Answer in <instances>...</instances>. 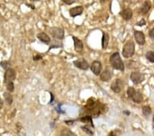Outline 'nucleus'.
I'll return each instance as SVG.
<instances>
[{
	"instance_id": "nucleus-13",
	"label": "nucleus",
	"mask_w": 154,
	"mask_h": 136,
	"mask_svg": "<svg viewBox=\"0 0 154 136\" xmlns=\"http://www.w3.org/2000/svg\"><path fill=\"white\" fill-rule=\"evenodd\" d=\"M37 38L39 41L41 42L45 43V44L49 45L51 42V39L45 32H40L37 34Z\"/></svg>"
},
{
	"instance_id": "nucleus-16",
	"label": "nucleus",
	"mask_w": 154,
	"mask_h": 136,
	"mask_svg": "<svg viewBox=\"0 0 154 136\" xmlns=\"http://www.w3.org/2000/svg\"><path fill=\"white\" fill-rule=\"evenodd\" d=\"M109 40H110L109 34L106 32H103L102 39H101V45H102L103 49L107 48L108 43H109Z\"/></svg>"
},
{
	"instance_id": "nucleus-28",
	"label": "nucleus",
	"mask_w": 154,
	"mask_h": 136,
	"mask_svg": "<svg viewBox=\"0 0 154 136\" xmlns=\"http://www.w3.org/2000/svg\"><path fill=\"white\" fill-rule=\"evenodd\" d=\"M62 1L64 3H66V4L71 5V4H73V3H74L75 2H76V0H62Z\"/></svg>"
},
{
	"instance_id": "nucleus-27",
	"label": "nucleus",
	"mask_w": 154,
	"mask_h": 136,
	"mask_svg": "<svg viewBox=\"0 0 154 136\" xmlns=\"http://www.w3.org/2000/svg\"><path fill=\"white\" fill-rule=\"evenodd\" d=\"M62 135H75V134L72 133L69 129H64L61 132Z\"/></svg>"
},
{
	"instance_id": "nucleus-25",
	"label": "nucleus",
	"mask_w": 154,
	"mask_h": 136,
	"mask_svg": "<svg viewBox=\"0 0 154 136\" xmlns=\"http://www.w3.org/2000/svg\"><path fill=\"white\" fill-rule=\"evenodd\" d=\"M81 129L84 131L86 133L88 134V135H92L94 134V132L92 131V130H90V129H89L87 126H82V127H81Z\"/></svg>"
},
{
	"instance_id": "nucleus-12",
	"label": "nucleus",
	"mask_w": 154,
	"mask_h": 136,
	"mask_svg": "<svg viewBox=\"0 0 154 136\" xmlns=\"http://www.w3.org/2000/svg\"><path fill=\"white\" fill-rule=\"evenodd\" d=\"M134 37L136 42L139 43V45H144L145 43V34L143 32H141V31H134Z\"/></svg>"
},
{
	"instance_id": "nucleus-8",
	"label": "nucleus",
	"mask_w": 154,
	"mask_h": 136,
	"mask_svg": "<svg viewBox=\"0 0 154 136\" xmlns=\"http://www.w3.org/2000/svg\"><path fill=\"white\" fill-rule=\"evenodd\" d=\"M112 69L109 67H106V69L103 71V72L100 75V79L104 82H108L112 77Z\"/></svg>"
},
{
	"instance_id": "nucleus-39",
	"label": "nucleus",
	"mask_w": 154,
	"mask_h": 136,
	"mask_svg": "<svg viewBox=\"0 0 154 136\" xmlns=\"http://www.w3.org/2000/svg\"><path fill=\"white\" fill-rule=\"evenodd\" d=\"M18 1H25V0H18Z\"/></svg>"
},
{
	"instance_id": "nucleus-21",
	"label": "nucleus",
	"mask_w": 154,
	"mask_h": 136,
	"mask_svg": "<svg viewBox=\"0 0 154 136\" xmlns=\"http://www.w3.org/2000/svg\"><path fill=\"white\" fill-rule=\"evenodd\" d=\"M146 58L151 63H154V52L152 51H149L147 52L146 55H145Z\"/></svg>"
},
{
	"instance_id": "nucleus-6",
	"label": "nucleus",
	"mask_w": 154,
	"mask_h": 136,
	"mask_svg": "<svg viewBox=\"0 0 154 136\" xmlns=\"http://www.w3.org/2000/svg\"><path fill=\"white\" fill-rule=\"evenodd\" d=\"M123 82L121 79H119V78L114 80L111 85H110L111 90H112L114 92H115V93H119L121 91L123 90Z\"/></svg>"
},
{
	"instance_id": "nucleus-29",
	"label": "nucleus",
	"mask_w": 154,
	"mask_h": 136,
	"mask_svg": "<svg viewBox=\"0 0 154 136\" xmlns=\"http://www.w3.org/2000/svg\"><path fill=\"white\" fill-rule=\"evenodd\" d=\"M145 24H146V21H145L144 19H142V20L140 21L136 24V26H145Z\"/></svg>"
},
{
	"instance_id": "nucleus-1",
	"label": "nucleus",
	"mask_w": 154,
	"mask_h": 136,
	"mask_svg": "<svg viewBox=\"0 0 154 136\" xmlns=\"http://www.w3.org/2000/svg\"><path fill=\"white\" fill-rule=\"evenodd\" d=\"M110 62L111 65L112 66L114 69H117L123 71L125 69V66H124L123 61L121 59L120 55L119 52H115L113 55H111L110 58Z\"/></svg>"
},
{
	"instance_id": "nucleus-14",
	"label": "nucleus",
	"mask_w": 154,
	"mask_h": 136,
	"mask_svg": "<svg viewBox=\"0 0 154 136\" xmlns=\"http://www.w3.org/2000/svg\"><path fill=\"white\" fill-rule=\"evenodd\" d=\"M121 15L125 20H129L133 16V12L130 8H125L121 12Z\"/></svg>"
},
{
	"instance_id": "nucleus-34",
	"label": "nucleus",
	"mask_w": 154,
	"mask_h": 136,
	"mask_svg": "<svg viewBox=\"0 0 154 136\" xmlns=\"http://www.w3.org/2000/svg\"><path fill=\"white\" fill-rule=\"evenodd\" d=\"M25 5H26V6H27L30 7V8H31L32 10H34V9H35V6H33V5L27 4V3H25Z\"/></svg>"
},
{
	"instance_id": "nucleus-19",
	"label": "nucleus",
	"mask_w": 154,
	"mask_h": 136,
	"mask_svg": "<svg viewBox=\"0 0 154 136\" xmlns=\"http://www.w3.org/2000/svg\"><path fill=\"white\" fill-rule=\"evenodd\" d=\"M3 95V98H4V99H5V101H6L7 104H9V105L13 104V98L9 92H4Z\"/></svg>"
},
{
	"instance_id": "nucleus-23",
	"label": "nucleus",
	"mask_w": 154,
	"mask_h": 136,
	"mask_svg": "<svg viewBox=\"0 0 154 136\" xmlns=\"http://www.w3.org/2000/svg\"><path fill=\"white\" fill-rule=\"evenodd\" d=\"M0 65L1 66V67H2L3 69L6 70V69H8V68L10 67L11 64H10V61H3L0 62Z\"/></svg>"
},
{
	"instance_id": "nucleus-32",
	"label": "nucleus",
	"mask_w": 154,
	"mask_h": 136,
	"mask_svg": "<svg viewBox=\"0 0 154 136\" xmlns=\"http://www.w3.org/2000/svg\"><path fill=\"white\" fill-rule=\"evenodd\" d=\"M75 120H67V121H64L67 125H72L73 123H74Z\"/></svg>"
},
{
	"instance_id": "nucleus-11",
	"label": "nucleus",
	"mask_w": 154,
	"mask_h": 136,
	"mask_svg": "<svg viewBox=\"0 0 154 136\" xmlns=\"http://www.w3.org/2000/svg\"><path fill=\"white\" fill-rule=\"evenodd\" d=\"M84 8L82 6H76L74 8H71L69 10L70 16L71 17H76L79 15H81L82 13H83Z\"/></svg>"
},
{
	"instance_id": "nucleus-18",
	"label": "nucleus",
	"mask_w": 154,
	"mask_h": 136,
	"mask_svg": "<svg viewBox=\"0 0 154 136\" xmlns=\"http://www.w3.org/2000/svg\"><path fill=\"white\" fill-rule=\"evenodd\" d=\"M50 43L51 44L50 48H49V50H50L52 48H60L62 47V43H61L60 41H58L56 39H54L53 41H52V42H50Z\"/></svg>"
},
{
	"instance_id": "nucleus-9",
	"label": "nucleus",
	"mask_w": 154,
	"mask_h": 136,
	"mask_svg": "<svg viewBox=\"0 0 154 136\" xmlns=\"http://www.w3.org/2000/svg\"><path fill=\"white\" fill-rule=\"evenodd\" d=\"M90 69L96 76H99L102 70V65H101V62L98 61L92 62L90 65Z\"/></svg>"
},
{
	"instance_id": "nucleus-26",
	"label": "nucleus",
	"mask_w": 154,
	"mask_h": 136,
	"mask_svg": "<svg viewBox=\"0 0 154 136\" xmlns=\"http://www.w3.org/2000/svg\"><path fill=\"white\" fill-rule=\"evenodd\" d=\"M80 121L83 122V123H90L91 124H92V118H91V117H90V116L84 117V118H81V119H80Z\"/></svg>"
},
{
	"instance_id": "nucleus-10",
	"label": "nucleus",
	"mask_w": 154,
	"mask_h": 136,
	"mask_svg": "<svg viewBox=\"0 0 154 136\" xmlns=\"http://www.w3.org/2000/svg\"><path fill=\"white\" fill-rule=\"evenodd\" d=\"M73 42H74V48L76 52L82 53L84 50V44L80 39L76 36H73Z\"/></svg>"
},
{
	"instance_id": "nucleus-31",
	"label": "nucleus",
	"mask_w": 154,
	"mask_h": 136,
	"mask_svg": "<svg viewBox=\"0 0 154 136\" xmlns=\"http://www.w3.org/2000/svg\"><path fill=\"white\" fill-rule=\"evenodd\" d=\"M149 36L151 39L154 40V28L149 31Z\"/></svg>"
},
{
	"instance_id": "nucleus-40",
	"label": "nucleus",
	"mask_w": 154,
	"mask_h": 136,
	"mask_svg": "<svg viewBox=\"0 0 154 136\" xmlns=\"http://www.w3.org/2000/svg\"><path fill=\"white\" fill-rule=\"evenodd\" d=\"M153 123H154V116L153 117Z\"/></svg>"
},
{
	"instance_id": "nucleus-3",
	"label": "nucleus",
	"mask_w": 154,
	"mask_h": 136,
	"mask_svg": "<svg viewBox=\"0 0 154 136\" xmlns=\"http://www.w3.org/2000/svg\"><path fill=\"white\" fill-rule=\"evenodd\" d=\"M50 34L52 35L54 39H56L58 40H62L64 39V30L62 28L59 27H52L50 28Z\"/></svg>"
},
{
	"instance_id": "nucleus-36",
	"label": "nucleus",
	"mask_w": 154,
	"mask_h": 136,
	"mask_svg": "<svg viewBox=\"0 0 154 136\" xmlns=\"http://www.w3.org/2000/svg\"><path fill=\"white\" fill-rule=\"evenodd\" d=\"M106 1H108V0H100V2L102 3V4H103V3H106Z\"/></svg>"
},
{
	"instance_id": "nucleus-33",
	"label": "nucleus",
	"mask_w": 154,
	"mask_h": 136,
	"mask_svg": "<svg viewBox=\"0 0 154 136\" xmlns=\"http://www.w3.org/2000/svg\"><path fill=\"white\" fill-rule=\"evenodd\" d=\"M3 101L2 99L1 98V97H0V109L3 107Z\"/></svg>"
},
{
	"instance_id": "nucleus-2",
	"label": "nucleus",
	"mask_w": 154,
	"mask_h": 136,
	"mask_svg": "<svg viewBox=\"0 0 154 136\" xmlns=\"http://www.w3.org/2000/svg\"><path fill=\"white\" fill-rule=\"evenodd\" d=\"M134 51H135V45L134 42L132 41H127L123 47L122 55L125 58H130L134 55Z\"/></svg>"
},
{
	"instance_id": "nucleus-37",
	"label": "nucleus",
	"mask_w": 154,
	"mask_h": 136,
	"mask_svg": "<svg viewBox=\"0 0 154 136\" xmlns=\"http://www.w3.org/2000/svg\"><path fill=\"white\" fill-rule=\"evenodd\" d=\"M124 113H125V114L129 115V111H124Z\"/></svg>"
},
{
	"instance_id": "nucleus-15",
	"label": "nucleus",
	"mask_w": 154,
	"mask_h": 136,
	"mask_svg": "<svg viewBox=\"0 0 154 136\" xmlns=\"http://www.w3.org/2000/svg\"><path fill=\"white\" fill-rule=\"evenodd\" d=\"M151 1H149V0H147V1H145L143 5L141 8V13L143 14V15H146V14H147L148 12L149 11V10L151 9Z\"/></svg>"
},
{
	"instance_id": "nucleus-30",
	"label": "nucleus",
	"mask_w": 154,
	"mask_h": 136,
	"mask_svg": "<svg viewBox=\"0 0 154 136\" xmlns=\"http://www.w3.org/2000/svg\"><path fill=\"white\" fill-rule=\"evenodd\" d=\"M42 59H43V57H42L41 55H39L34 56V57H33V60L35 61H37L41 60Z\"/></svg>"
},
{
	"instance_id": "nucleus-17",
	"label": "nucleus",
	"mask_w": 154,
	"mask_h": 136,
	"mask_svg": "<svg viewBox=\"0 0 154 136\" xmlns=\"http://www.w3.org/2000/svg\"><path fill=\"white\" fill-rule=\"evenodd\" d=\"M132 100L136 103H141L143 101V96L140 92H136L134 94L133 97L132 98Z\"/></svg>"
},
{
	"instance_id": "nucleus-24",
	"label": "nucleus",
	"mask_w": 154,
	"mask_h": 136,
	"mask_svg": "<svg viewBox=\"0 0 154 136\" xmlns=\"http://www.w3.org/2000/svg\"><path fill=\"white\" fill-rule=\"evenodd\" d=\"M136 92V91L135 90V89H134V88H129L128 90H127V96H128L129 98L132 99V98L133 97V96H134V94H135Z\"/></svg>"
},
{
	"instance_id": "nucleus-22",
	"label": "nucleus",
	"mask_w": 154,
	"mask_h": 136,
	"mask_svg": "<svg viewBox=\"0 0 154 136\" xmlns=\"http://www.w3.org/2000/svg\"><path fill=\"white\" fill-rule=\"evenodd\" d=\"M6 84V89L8 92H13L15 90V85H14L13 81H9L8 83H5Z\"/></svg>"
},
{
	"instance_id": "nucleus-35",
	"label": "nucleus",
	"mask_w": 154,
	"mask_h": 136,
	"mask_svg": "<svg viewBox=\"0 0 154 136\" xmlns=\"http://www.w3.org/2000/svg\"><path fill=\"white\" fill-rule=\"evenodd\" d=\"M50 94H51V95H52V100H50V103H52V101H53V100H54V96H53V94H52V93H50Z\"/></svg>"
},
{
	"instance_id": "nucleus-4",
	"label": "nucleus",
	"mask_w": 154,
	"mask_h": 136,
	"mask_svg": "<svg viewBox=\"0 0 154 136\" xmlns=\"http://www.w3.org/2000/svg\"><path fill=\"white\" fill-rule=\"evenodd\" d=\"M130 79L134 84H140L145 81V75L139 71H134L130 75Z\"/></svg>"
},
{
	"instance_id": "nucleus-7",
	"label": "nucleus",
	"mask_w": 154,
	"mask_h": 136,
	"mask_svg": "<svg viewBox=\"0 0 154 136\" xmlns=\"http://www.w3.org/2000/svg\"><path fill=\"white\" fill-rule=\"evenodd\" d=\"M73 64H74V65L76 66V67H78L80 69H82V70H87L89 67H90L88 61L84 58H80L78 59V60L74 61H73Z\"/></svg>"
},
{
	"instance_id": "nucleus-20",
	"label": "nucleus",
	"mask_w": 154,
	"mask_h": 136,
	"mask_svg": "<svg viewBox=\"0 0 154 136\" xmlns=\"http://www.w3.org/2000/svg\"><path fill=\"white\" fill-rule=\"evenodd\" d=\"M142 111H143V114L144 115L145 117L149 116L152 113L151 109L150 108V107H149V106H144V107H143Z\"/></svg>"
},
{
	"instance_id": "nucleus-38",
	"label": "nucleus",
	"mask_w": 154,
	"mask_h": 136,
	"mask_svg": "<svg viewBox=\"0 0 154 136\" xmlns=\"http://www.w3.org/2000/svg\"><path fill=\"white\" fill-rule=\"evenodd\" d=\"M30 1H38V0H30Z\"/></svg>"
},
{
	"instance_id": "nucleus-5",
	"label": "nucleus",
	"mask_w": 154,
	"mask_h": 136,
	"mask_svg": "<svg viewBox=\"0 0 154 136\" xmlns=\"http://www.w3.org/2000/svg\"><path fill=\"white\" fill-rule=\"evenodd\" d=\"M17 77V73L15 69L13 68H8L6 69V72L4 74V83H8L9 81H13L16 79Z\"/></svg>"
}]
</instances>
